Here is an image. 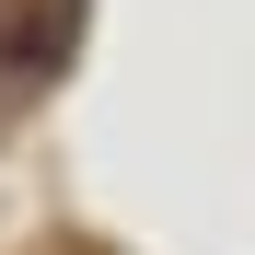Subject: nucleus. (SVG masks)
Masks as SVG:
<instances>
[{
	"label": "nucleus",
	"mask_w": 255,
	"mask_h": 255,
	"mask_svg": "<svg viewBox=\"0 0 255 255\" xmlns=\"http://www.w3.org/2000/svg\"><path fill=\"white\" fill-rule=\"evenodd\" d=\"M70 47H81V0H35L23 23H0V58H12V81L70 70Z\"/></svg>",
	"instance_id": "1"
}]
</instances>
